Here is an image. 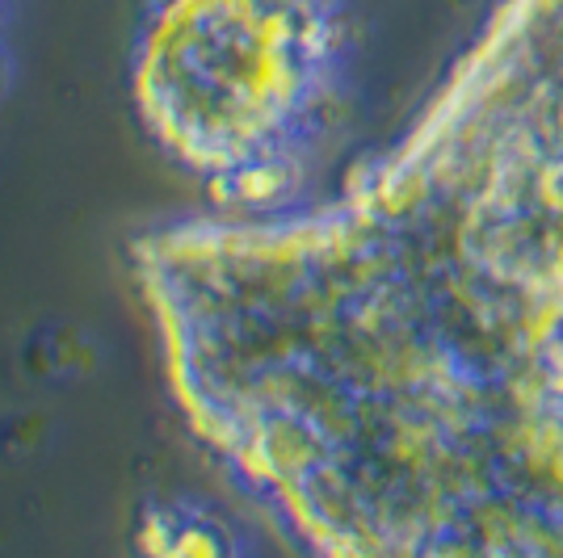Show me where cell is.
I'll return each instance as SVG.
<instances>
[{"label": "cell", "instance_id": "6da1fadb", "mask_svg": "<svg viewBox=\"0 0 563 558\" xmlns=\"http://www.w3.org/2000/svg\"><path fill=\"white\" fill-rule=\"evenodd\" d=\"M341 43V0H140L131 97L211 202L282 214L303 198Z\"/></svg>", "mask_w": 563, "mask_h": 558}, {"label": "cell", "instance_id": "277c9868", "mask_svg": "<svg viewBox=\"0 0 563 558\" xmlns=\"http://www.w3.org/2000/svg\"><path fill=\"white\" fill-rule=\"evenodd\" d=\"M547 370H551V387H555V391L563 395V341L551 353H547Z\"/></svg>", "mask_w": 563, "mask_h": 558}, {"label": "cell", "instance_id": "7a4b0ae2", "mask_svg": "<svg viewBox=\"0 0 563 558\" xmlns=\"http://www.w3.org/2000/svg\"><path fill=\"white\" fill-rule=\"evenodd\" d=\"M140 555H244L249 537L207 500L194 495H152L135 516Z\"/></svg>", "mask_w": 563, "mask_h": 558}, {"label": "cell", "instance_id": "3957f363", "mask_svg": "<svg viewBox=\"0 0 563 558\" xmlns=\"http://www.w3.org/2000/svg\"><path fill=\"white\" fill-rule=\"evenodd\" d=\"M9 71H13V51H9V0H0V93H4Z\"/></svg>", "mask_w": 563, "mask_h": 558}]
</instances>
